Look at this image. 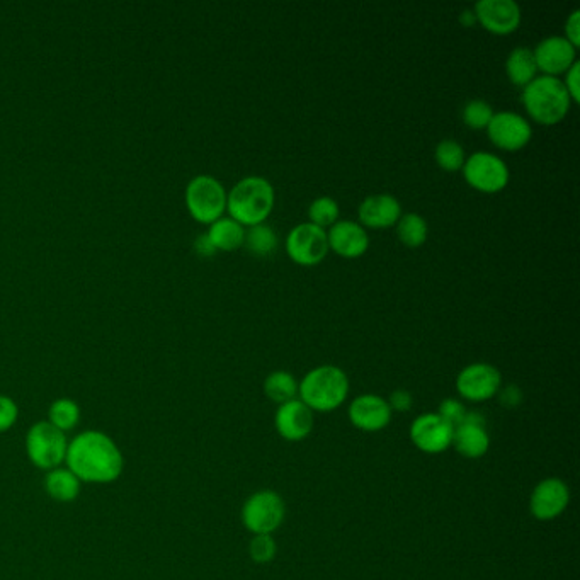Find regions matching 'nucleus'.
I'll return each instance as SVG.
<instances>
[{
    "label": "nucleus",
    "instance_id": "26",
    "mask_svg": "<svg viewBox=\"0 0 580 580\" xmlns=\"http://www.w3.org/2000/svg\"><path fill=\"white\" fill-rule=\"evenodd\" d=\"M397 235H399L400 242L410 249L421 247V245L426 244L427 237H429V225H427L426 218L419 213H414V211L402 213V217L397 222Z\"/></svg>",
    "mask_w": 580,
    "mask_h": 580
},
{
    "label": "nucleus",
    "instance_id": "37",
    "mask_svg": "<svg viewBox=\"0 0 580 580\" xmlns=\"http://www.w3.org/2000/svg\"><path fill=\"white\" fill-rule=\"evenodd\" d=\"M565 38L579 48L580 45V9L570 12L569 18L565 21Z\"/></svg>",
    "mask_w": 580,
    "mask_h": 580
},
{
    "label": "nucleus",
    "instance_id": "31",
    "mask_svg": "<svg viewBox=\"0 0 580 580\" xmlns=\"http://www.w3.org/2000/svg\"><path fill=\"white\" fill-rule=\"evenodd\" d=\"M276 552H278V545H276L273 535H254L249 543V555L259 565L273 562Z\"/></svg>",
    "mask_w": 580,
    "mask_h": 580
},
{
    "label": "nucleus",
    "instance_id": "6",
    "mask_svg": "<svg viewBox=\"0 0 580 580\" xmlns=\"http://www.w3.org/2000/svg\"><path fill=\"white\" fill-rule=\"evenodd\" d=\"M242 524L252 535H273L285 523L286 504L274 490H259L244 502Z\"/></svg>",
    "mask_w": 580,
    "mask_h": 580
},
{
    "label": "nucleus",
    "instance_id": "18",
    "mask_svg": "<svg viewBox=\"0 0 580 580\" xmlns=\"http://www.w3.org/2000/svg\"><path fill=\"white\" fill-rule=\"evenodd\" d=\"M274 427L281 438L291 443H298L312 433L313 412L303 404L302 400H291L286 404L278 405L276 416H274Z\"/></svg>",
    "mask_w": 580,
    "mask_h": 580
},
{
    "label": "nucleus",
    "instance_id": "20",
    "mask_svg": "<svg viewBox=\"0 0 580 580\" xmlns=\"http://www.w3.org/2000/svg\"><path fill=\"white\" fill-rule=\"evenodd\" d=\"M402 217V205L392 194H371L358 208L359 223L364 228H388L397 225Z\"/></svg>",
    "mask_w": 580,
    "mask_h": 580
},
{
    "label": "nucleus",
    "instance_id": "25",
    "mask_svg": "<svg viewBox=\"0 0 580 580\" xmlns=\"http://www.w3.org/2000/svg\"><path fill=\"white\" fill-rule=\"evenodd\" d=\"M264 393L274 404L283 405L298 399V380L290 371H273L264 380Z\"/></svg>",
    "mask_w": 580,
    "mask_h": 580
},
{
    "label": "nucleus",
    "instance_id": "1",
    "mask_svg": "<svg viewBox=\"0 0 580 580\" xmlns=\"http://www.w3.org/2000/svg\"><path fill=\"white\" fill-rule=\"evenodd\" d=\"M65 465L82 484H113L125 470V456L111 436L89 429L70 439Z\"/></svg>",
    "mask_w": 580,
    "mask_h": 580
},
{
    "label": "nucleus",
    "instance_id": "29",
    "mask_svg": "<svg viewBox=\"0 0 580 580\" xmlns=\"http://www.w3.org/2000/svg\"><path fill=\"white\" fill-rule=\"evenodd\" d=\"M434 157L438 162L439 167L448 172L460 171L463 164H465V148L461 143L456 142L453 138H444L436 145L434 150Z\"/></svg>",
    "mask_w": 580,
    "mask_h": 580
},
{
    "label": "nucleus",
    "instance_id": "10",
    "mask_svg": "<svg viewBox=\"0 0 580 580\" xmlns=\"http://www.w3.org/2000/svg\"><path fill=\"white\" fill-rule=\"evenodd\" d=\"M502 388L501 371L494 364L472 363L465 366L456 378V390L461 399L480 404L497 397Z\"/></svg>",
    "mask_w": 580,
    "mask_h": 580
},
{
    "label": "nucleus",
    "instance_id": "35",
    "mask_svg": "<svg viewBox=\"0 0 580 580\" xmlns=\"http://www.w3.org/2000/svg\"><path fill=\"white\" fill-rule=\"evenodd\" d=\"M579 70H580V62L579 60H575L572 63V67H570L567 72H565V80H563V86L569 92V96L572 97V103H579Z\"/></svg>",
    "mask_w": 580,
    "mask_h": 580
},
{
    "label": "nucleus",
    "instance_id": "2",
    "mask_svg": "<svg viewBox=\"0 0 580 580\" xmlns=\"http://www.w3.org/2000/svg\"><path fill=\"white\" fill-rule=\"evenodd\" d=\"M276 203L273 184L262 176L240 179L227 193L230 218L244 227H254L268 220Z\"/></svg>",
    "mask_w": 580,
    "mask_h": 580
},
{
    "label": "nucleus",
    "instance_id": "22",
    "mask_svg": "<svg viewBox=\"0 0 580 580\" xmlns=\"http://www.w3.org/2000/svg\"><path fill=\"white\" fill-rule=\"evenodd\" d=\"M82 482L70 472L67 467L53 468L45 475L46 494L52 497L53 501L74 502L80 494Z\"/></svg>",
    "mask_w": 580,
    "mask_h": 580
},
{
    "label": "nucleus",
    "instance_id": "16",
    "mask_svg": "<svg viewBox=\"0 0 580 580\" xmlns=\"http://www.w3.org/2000/svg\"><path fill=\"white\" fill-rule=\"evenodd\" d=\"M536 67L541 75L558 77L565 74L577 60V48L565 36H546L533 48Z\"/></svg>",
    "mask_w": 580,
    "mask_h": 580
},
{
    "label": "nucleus",
    "instance_id": "27",
    "mask_svg": "<svg viewBox=\"0 0 580 580\" xmlns=\"http://www.w3.org/2000/svg\"><path fill=\"white\" fill-rule=\"evenodd\" d=\"M80 421V407L75 400L58 399L48 409V422L60 429L62 433H69L77 427Z\"/></svg>",
    "mask_w": 580,
    "mask_h": 580
},
{
    "label": "nucleus",
    "instance_id": "19",
    "mask_svg": "<svg viewBox=\"0 0 580 580\" xmlns=\"http://www.w3.org/2000/svg\"><path fill=\"white\" fill-rule=\"evenodd\" d=\"M329 251H334L341 257L354 259L363 256L370 247V235L366 228L354 220H337L327 230Z\"/></svg>",
    "mask_w": 580,
    "mask_h": 580
},
{
    "label": "nucleus",
    "instance_id": "11",
    "mask_svg": "<svg viewBox=\"0 0 580 580\" xmlns=\"http://www.w3.org/2000/svg\"><path fill=\"white\" fill-rule=\"evenodd\" d=\"M489 133L490 142L495 147L506 152H518L526 147L533 138V126L528 118L516 111H497L492 116L489 126L485 128Z\"/></svg>",
    "mask_w": 580,
    "mask_h": 580
},
{
    "label": "nucleus",
    "instance_id": "28",
    "mask_svg": "<svg viewBox=\"0 0 580 580\" xmlns=\"http://www.w3.org/2000/svg\"><path fill=\"white\" fill-rule=\"evenodd\" d=\"M339 215V203L330 196H319L308 206V222L320 228L332 227L339 220Z\"/></svg>",
    "mask_w": 580,
    "mask_h": 580
},
{
    "label": "nucleus",
    "instance_id": "30",
    "mask_svg": "<svg viewBox=\"0 0 580 580\" xmlns=\"http://www.w3.org/2000/svg\"><path fill=\"white\" fill-rule=\"evenodd\" d=\"M492 104L487 103L485 99H470L463 109H461V118L463 123L472 128V130H485L489 126L492 116H494Z\"/></svg>",
    "mask_w": 580,
    "mask_h": 580
},
{
    "label": "nucleus",
    "instance_id": "38",
    "mask_svg": "<svg viewBox=\"0 0 580 580\" xmlns=\"http://www.w3.org/2000/svg\"><path fill=\"white\" fill-rule=\"evenodd\" d=\"M194 251L198 252L201 257H211L217 252V249H215V245L211 244L208 234H203L194 240Z\"/></svg>",
    "mask_w": 580,
    "mask_h": 580
},
{
    "label": "nucleus",
    "instance_id": "14",
    "mask_svg": "<svg viewBox=\"0 0 580 580\" xmlns=\"http://www.w3.org/2000/svg\"><path fill=\"white\" fill-rule=\"evenodd\" d=\"M473 11L477 23L494 35H511L521 24V7L516 0H478Z\"/></svg>",
    "mask_w": 580,
    "mask_h": 580
},
{
    "label": "nucleus",
    "instance_id": "3",
    "mask_svg": "<svg viewBox=\"0 0 580 580\" xmlns=\"http://www.w3.org/2000/svg\"><path fill=\"white\" fill-rule=\"evenodd\" d=\"M349 395V376L334 364H322L298 381V399L312 412L339 409Z\"/></svg>",
    "mask_w": 580,
    "mask_h": 580
},
{
    "label": "nucleus",
    "instance_id": "5",
    "mask_svg": "<svg viewBox=\"0 0 580 580\" xmlns=\"http://www.w3.org/2000/svg\"><path fill=\"white\" fill-rule=\"evenodd\" d=\"M69 450V438L48 421L36 422L26 434V455L40 470L62 467Z\"/></svg>",
    "mask_w": 580,
    "mask_h": 580
},
{
    "label": "nucleus",
    "instance_id": "12",
    "mask_svg": "<svg viewBox=\"0 0 580 580\" xmlns=\"http://www.w3.org/2000/svg\"><path fill=\"white\" fill-rule=\"evenodd\" d=\"M453 429L455 427L444 421L436 412H426L412 422L410 441L422 453L438 455L451 448Z\"/></svg>",
    "mask_w": 580,
    "mask_h": 580
},
{
    "label": "nucleus",
    "instance_id": "36",
    "mask_svg": "<svg viewBox=\"0 0 580 580\" xmlns=\"http://www.w3.org/2000/svg\"><path fill=\"white\" fill-rule=\"evenodd\" d=\"M497 397H499V402L507 409H514V407H518L523 402V392H521V388L518 385H507V387L501 388L499 393H497Z\"/></svg>",
    "mask_w": 580,
    "mask_h": 580
},
{
    "label": "nucleus",
    "instance_id": "33",
    "mask_svg": "<svg viewBox=\"0 0 580 580\" xmlns=\"http://www.w3.org/2000/svg\"><path fill=\"white\" fill-rule=\"evenodd\" d=\"M19 407L11 397L0 395V434L7 433L18 422Z\"/></svg>",
    "mask_w": 580,
    "mask_h": 580
},
{
    "label": "nucleus",
    "instance_id": "9",
    "mask_svg": "<svg viewBox=\"0 0 580 580\" xmlns=\"http://www.w3.org/2000/svg\"><path fill=\"white\" fill-rule=\"evenodd\" d=\"M286 252L300 266H317L329 254L327 230L310 222L298 223L286 235Z\"/></svg>",
    "mask_w": 580,
    "mask_h": 580
},
{
    "label": "nucleus",
    "instance_id": "8",
    "mask_svg": "<svg viewBox=\"0 0 580 580\" xmlns=\"http://www.w3.org/2000/svg\"><path fill=\"white\" fill-rule=\"evenodd\" d=\"M461 171H463L465 181L480 193H499L506 188L511 179V171L504 159L485 150H478L468 155Z\"/></svg>",
    "mask_w": 580,
    "mask_h": 580
},
{
    "label": "nucleus",
    "instance_id": "17",
    "mask_svg": "<svg viewBox=\"0 0 580 580\" xmlns=\"http://www.w3.org/2000/svg\"><path fill=\"white\" fill-rule=\"evenodd\" d=\"M349 421L363 433H378L392 421V409L387 399L375 393L359 395L349 405Z\"/></svg>",
    "mask_w": 580,
    "mask_h": 580
},
{
    "label": "nucleus",
    "instance_id": "34",
    "mask_svg": "<svg viewBox=\"0 0 580 580\" xmlns=\"http://www.w3.org/2000/svg\"><path fill=\"white\" fill-rule=\"evenodd\" d=\"M388 405H390V409L397 410V412H409L412 409V405H414V399H412V393L409 390H405V388H399V390H393L390 393V397H388Z\"/></svg>",
    "mask_w": 580,
    "mask_h": 580
},
{
    "label": "nucleus",
    "instance_id": "4",
    "mask_svg": "<svg viewBox=\"0 0 580 580\" xmlns=\"http://www.w3.org/2000/svg\"><path fill=\"white\" fill-rule=\"evenodd\" d=\"M521 101L529 118L543 126L560 123L572 106V97L563 86V80L552 75H536L524 87Z\"/></svg>",
    "mask_w": 580,
    "mask_h": 580
},
{
    "label": "nucleus",
    "instance_id": "21",
    "mask_svg": "<svg viewBox=\"0 0 580 580\" xmlns=\"http://www.w3.org/2000/svg\"><path fill=\"white\" fill-rule=\"evenodd\" d=\"M507 79L516 87L528 86L531 80L538 75L533 48L528 46H516L506 58Z\"/></svg>",
    "mask_w": 580,
    "mask_h": 580
},
{
    "label": "nucleus",
    "instance_id": "32",
    "mask_svg": "<svg viewBox=\"0 0 580 580\" xmlns=\"http://www.w3.org/2000/svg\"><path fill=\"white\" fill-rule=\"evenodd\" d=\"M438 416L443 417L444 421L451 424V426L456 427L460 424L465 416L468 414L467 407L463 405L458 399H444L441 404H439Z\"/></svg>",
    "mask_w": 580,
    "mask_h": 580
},
{
    "label": "nucleus",
    "instance_id": "39",
    "mask_svg": "<svg viewBox=\"0 0 580 580\" xmlns=\"http://www.w3.org/2000/svg\"><path fill=\"white\" fill-rule=\"evenodd\" d=\"M460 23L463 24V26H472V24L477 23L475 11H473V9H465V11L461 12Z\"/></svg>",
    "mask_w": 580,
    "mask_h": 580
},
{
    "label": "nucleus",
    "instance_id": "15",
    "mask_svg": "<svg viewBox=\"0 0 580 580\" xmlns=\"http://www.w3.org/2000/svg\"><path fill=\"white\" fill-rule=\"evenodd\" d=\"M451 446L467 460H478L487 455L490 436L484 416L478 412H468L465 419L453 429Z\"/></svg>",
    "mask_w": 580,
    "mask_h": 580
},
{
    "label": "nucleus",
    "instance_id": "7",
    "mask_svg": "<svg viewBox=\"0 0 580 580\" xmlns=\"http://www.w3.org/2000/svg\"><path fill=\"white\" fill-rule=\"evenodd\" d=\"M186 206L194 220L211 225L227 210V191L217 177L196 176L186 188Z\"/></svg>",
    "mask_w": 580,
    "mask_h": 580
},
{
    "label": "nucleus",
    "instance_id": "24",
    "mask_svg": "<svg viewBox=\"0 0 580 580\" xmlns=\"http://www.w3.org/2000/svg\"><path fill=\"white\" fill-rule=\"evenodd\" d=\"M279 239L276 230L268 223H259L245 230L244 247L257 257L273 256L278 249Z\"/></svg>",
    "mask_w": 580,
    "mask_h": 580
},
{
    "label": "nucleus",
    "instance_id": "23",
    "mask_svg": "<svg viewBox=\"0 0 580 580\" xmlns=\"http://www.w3.org/2000/svg\"><path fill=\"white\" fill-rule=\"evenodd\" d=\"M208 237L217 251H237L244 245L245 227L234 218H218L217 222L211 223Z\"/></svg>",
    "mask_w": 580,
    "mask_h": 580
},
{
    "label": "nucleus",
    "instance_id": "13",
    "mask_svg": "<svg viewBox=\"0 0 580 580\" xmlns=\"http://www.w3.org/2000/svg\"><path fill=\"white\" fill-rule=\"evenodd\" d=\"M570 504L569 485L562 478L550 477L536 484L529 497V511L538 521H552L562 516Z\"/></svg>",
    "mask_w": 580,
    "mask_h": 580
}]
</instances>
